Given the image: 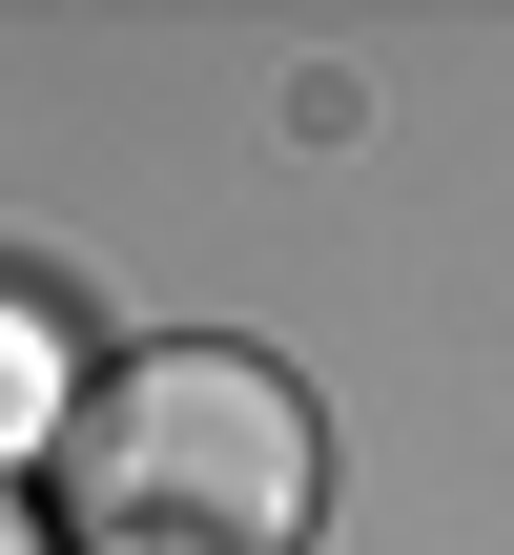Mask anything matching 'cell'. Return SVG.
Returning <instances> with one entry per match:
<instances>
[{
    "mask_svg": "<svg viewBox=\"0 0 514 555\" xmlns=\"http://www.w3.org/2000/svg\"><path fill=\"white\" fill-rule=\"evenodd\" d=\"M330 433L268 350H124L62 391V535L82 555H309Z\"/></svg>",
    "mask_w": 514,
    "mask_h": 555,
    "instance_id": "cell-1",
    "label": "cell"
},
{
    "mask_svg": "<svg viewBox=\"0 0 514 555\" xmlns=\"http://www.w3.org/2000/svg\"><path fill=\"white\" fill-rule=\"evenodd\" d=\"M21 433H41V412H21V350H0V453H21Z\"/></svg>",
    "mask_w": 514,
    "mask_h": 555,
    "instance_id": "cell-2",
    "label": "cell"
},
{
    "mask_svg": "<svg viewBox=\"0 0 514 555\" xmlns=\"http://www.w3.org/2000/svg\"><path fill=\"white\" fill-rule=\"evenodd\" d=\"M0 555H41V535H21V515H0Z\"/></svg>",
    "mask_w": 514,
    "mask_h": 555,
    "instance_id": "cell-3",
    "label": "cell"
}]
</instances>
